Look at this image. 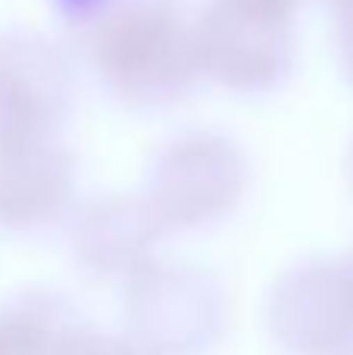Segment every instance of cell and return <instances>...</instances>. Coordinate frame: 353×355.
<instances>
[{
    "label": "cell",
    "instance_id": "7a4b0ae2",
    "mask_svg": "<svg viewBox=\"0 0 353 355\" xmlns=\"http://www.w3.org/2000/svg\"><path fill=\"white\" fill-rule=\"evenodd\" d=\"M138 343L160 355H185L206 346L222 327L216 287L185 268H147L125 300Z\"/></svg>",
    "mask_w": 353,
    "mask_h": 355
},
{
    "label": "cell",
    "instance_id": "3957f363",
    "mask_svg": "<svg viewBox=\"0 0 353 355\" xmlns=\"http://www.w3.org/2000/svg\"><path fill=\"white\" fill-rule=\"evenodd\" d=\"M269 327L288 352L338 355L353 340V262H313L279 281Z\"/></svg>",
    "mask_w": 353,
    "mask_h": 355
},
{
    "label": "cell",
    "instance_id": "52a82bcc",
    "mask_svg": "<svg viewBox=\"0 0 353 355\" xmlns=\"http://www.w3.org/2000/svg\"><path fill=\"white\" fill-rule=\"evenodd\" d=\"M160 221L150 206L138 202H100L88 212L75 234V246L88 265L100 271H131L147 256L160 234Z\"/></svg>",
    "mask_w": 353,
    "mask_h": 355
},
{
    "label": "cell",
    "instance_id": "8fae6325",
    "mask_svg": "<svg viewBox=\"0 0 353 355\" xmlns=\"http://www.w3.org/2000/svg\"><path fill=\"white\" fill-rule=\"evenodd\" d=\"M341 3H344V10H347V6H353V0H341Z\"/></svg>",
    "mask_w": 353,
    "mask_h": 355
},
{
    "label": "cell",
    "instance_id": "30bf717a",
    "mask_svg": "<svg viewBox=\"0 0 353 355\" xmlns=\"http://www.w3.org/2000/svg\"><path fill=\"white\" fill-rule=\"evenodd\" d=\"M347 62L353 72V6H347Z\"/></svg>",
    "mask_w": 353,
    "mask_h": 355
},
{
    "label": "cell",
    "instance_id": "9c48e42d",
    "mask_svg": "<svg viewBox=\"0 0 353 355\" xmlns=\"http://www.w3.org/2000/svg\"><path fill=\"white\" fill-rule=\"evenodd\" d=\"M50 355H138L122 340L104 337V334H69L60 337Z\"/></svg>",
    "mask_w": 353,
    "mask_h": 355
},
{
    "label": "cell",
    "instance_id": "8992f818",
    "mask_svg": "<svg viewBox=\"0 0 353 355\" xmlns=\"http://www.w3.org/2000/svg\"><path fill=\"white\" fill-rule=\"evenodd\" d=\"M69 193V166L41 135L0 125V225H41Z\"/></svg>",
    "mask_w": 353,
    "mask_h": 355
},
{
    "label": "cell",
    "instance_id": "5b68a950",
    "mask_svg": "<svg viewBox=\"0 0 353 355\" xmlns=\"http://www.w3.org/2000/svg\"><path fill=\"white\" fill-rule=\"evenodd\" d=\"M241 162L225 144H181L163 162L150 196V212L160 225H204L222 215L241 193Z\"/></svg>",
    "mask_w": 353,
    "mask_h": 355
},
{
    "label": "cell",
    "instance_id": "6da1fadb",
    "mask_svg": "<svg viewBox=\"0 0 353 355\" xmlns=\"http://www.w3.org/2000/svg\"><path fill=\"white\" fill-rule=\"evenodd\" d=\"M97 60L122 94L156 100L181 91L200 56L175 12L166 6H138L100 31Z\"/></svg>",
    "mask_w": 353,
    "mask_h": 355
},
{
    "label": "cell",
    "instance_id": "ba28073f",
    "mask_svg": "<svg viewBox=\"0 0 353 355\" xmlns=\"http://www.w3.org/2000/svg\"><path fill=\"white\" fill-rule=\"evenodd\" d=\"M60 337L38 309H0V355H50Z\"/></svg>",
    "mask_w": 353,
    "mask_h": 355
},
{
    "label": "cell",
    "instance_id": "277c9868",
    "mask_svg": "<svg viewBox=\"0 0 353 355\" xmlns=\"http://www.w3.org/2000/svg\"><path fill=\"white\" fill-rule=\"evenodd\" d=\"M285 6L272 0H219L200 31L197 56L231 85L263 87L285 69Z\"/></svg>",
    "mask_w": 353,
    "mask_h": 355
}]
</instances>
